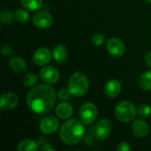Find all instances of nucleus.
I'll return each instance as SVG.
<instances>
[{
	"mask_svg": "<svg viewBox=\"0 0 151 151\" xmlns=\"http://www.w3.org/2000/svg\"><path fill=\"white\" fill-rule=\"evenodd\" d=\"M57 99L55 89L48 84H40L33 88L27 96V104L29 109L37 114L50 112Z\"/></svg>",
	"mask_w": 151,
	"mask_h": 151,
	"instance_id": "obj_1",
	"label": "nucleus"
},
{
	"mask_svg": "<svg viewBox=\"0 0 151 151\" xmlns=\"http://www.w3.org/2000/svg\"><path fill=\"white\" fill-rule=\"evenodd\" d=\"M85 135L84 123L76 119L66 120L59 130V137L66 145H76Z\"/></svg>",
	"mask_w": 151,
	"mask_h": 151,
	"instance_id": "obj_2",
	"label": "nucleus"
},
{
	"mask_svg": "<svg viewBox=\"0 0 151 151\" xmlns=\"http://www.w3.org/2000/svg\"><path fill=\"white\" fill-rule=\"evenodd\" d=\"M89 82L85 73L76 72L73 73L68 81V88L73 96H83L88 90Z\"/></svg>",
	"mask_w": 151,
	"mask_h": 151,
	"instance_id": "obj_3",
	"label": "nucleus"
},
{
	"mask_svg": "<svg viewBox=\"0 0 151 151\" xmlns=\"http://www.w3.org/2000/svg\"><path fill=\"white\" fill-rule=\"evenodd\" d=\"M136 114L137 109L130 101H122L119 103L115 108L116 118L123 123H127L134 120Z\"/></svg>",
	"mask_w": 151,
	"mask_h": 151,
	"instance_id": "obj_4",
	"label": "nucleus"
},
{
	"mask_svg": "<svg viewBox=\"0 0 151 151\" xmlns=\"http://www.w3.org/2000/svg\"><path fill=\"white\" fill-rule=\"evenodd\" d=\"M97 108L92 103H85L80 110V117L84 125H90L95 122L97 118Z\"/></svg>",
	"mask_w": 151,
	"mask_h": 151,
	"instance_id": "obj_5",
	"label": "nucleus"
},
{
	"mask_svg": "<svg viewBox=\"0 0 151 151\" xmlns=\"http://www.w3.org/2000/svg\"><path fill=\"white\" fill-rule=\"evenodd\" d=\"M33 24L39 28H48L53 24V17L47 11H38L33 16Z\"/></svg>",
	"mask_w": 151,
	"mask_h": 151,
	"instance_id": "obj_6",
	"label": "nucleus"
},
{
	"mask_svg": "<svg viewBox=\"0 0 151 151\" xmlns=\"http://www.w3.org/2000/svg\"><path fill=\"white\" fill-rule=\"evenodd\" d=\"M106 49L110 55L115 57V58H119L124 55L126 52V46L125 43L117 37H111L107 41L106 43Z\"/></svg>",
	"mask_w": 151,
	"mask_h": 151,
	"instance_id": "obj_7",
	"label": "nucleus"
},
{
	"mask_svg": "<svg viewBox=\"0 0 151 151\" xmlns=\"http://www.w3.org/2000/svg\"><path fill=\"white\" fill-rule=\"evenodd\" d=\"M40 131L44 134H52L59 127V121L54 116H47L40 123Z\"/></svg>",
	"mask_w": 151,
	"mask_h": 151,
	"instance_id": "obj_8",
	"label": "nucleus"
},
{
	"mask_svg": "<svg viewBox=\"0 0 151 151\" xmlns=\"http://www.w3.org/2000/svg\"><path fill=\"white\" fill-rule=\"evenodd\" d=\"M59 72L57 68L50 65L43 66L40 71V78L48 84H55L59 80Z\"/></svg>",
	"mask_w": 151,
	"mask_h": 151,
	"instance_id": "obj_9",
	"label": "nucleus"
},
{
	"mask_svg": "<svg viewBox=\"0 0 151 151\" xmlns=\"http://www.w3.org/2000/svg\"><path fill=\"white\" fill-rule=\"evenodd\" d=\"M111 129H112L111 122L108 119H102L96 125L95 127L96 136L99 140H105L110 135Z\"/></svg>",
	"mask_w": 151,
	"mask_h": 151,
	"instance_id": "obj_10",
	"label": "nucleus"
},
{
	"mask_svg": "<svg viewBox=\"0 0 151 151\" xmlns=\"http://www.w3.org/2000/svg\"><path fill=\"white\" fill-rule=\"evenodd\" d=\"M19 104V97L12 92H6L1 96V109L3 111H12Z\"/></svg>",
	"mask_w": 151,
	"mask_h": 151,
	"instance_id": "obj_11",
	"label": "nucleus"
},
{
	"mask_svg": "<svg viewBox=\"0 0 151 151\" xmlns=\"http://www.w3.org/2000/svg\"><path fill=\"white\" fill-rule=\"evenodd\" d=\"M33 60L35 65L43 66L47 65L51 60V53L47 48H39L34 54Z\"/></svg>",
	"mask_w": 151,
	"mask_h": 151,
	"instance_id": "obj_12",
	"label": "nucleus"
},
{
	"mask_svg": "<svg viewBox=\"0 0 151 151\" xmlns=\"http://www.w3.org/2000/svg\"><path fill=\"white\" fill-rule=\"evenodd\" d=\"M132 132L138 138H144L150 132V127L146 121L142 119L134 120L132 124Z\"/></svg>",
	"mask_w": 151,
	"mask_h": 151,
	"instance_id": "obj_13",
	"label": "nucleus"
},
{
	"mask_svg": "<svg viewBox=\"0 0 151 151\" xmlns=\"http://www.w3.org/2000/svg\"><path fill=\"white\" fill-rule=\"evenodd\" d=\"M121 91V82L116 79L109 80L104 86V93L110 98H115Z\"/></svg>",
	"mask_w": 151,
	"mask_h": 151,
	"instance_id": "obj_14",
	"label": "nucleus"
},
{
	"mask_svg": "<svg viewBox=\"0 0 151 151\" xmlns=\"http://www.w3.org/2000/svg\"><path fill=\"white\" fill-rule=\"evenodd\" d=\"M8 65L11 70L16 73H23L27 70V63L26 61L18 56L12 57L8 60Z\"/></svg>",
	"mask_w": 151,
	"mask_h": 151,
	"instance_id": "obj_15",
	"label": "nucleus"
},
{
	"mask_svg": "<svg viewBox=\"0 0 151 151\" xmlns=\"http://www.w3.org/2000/svg\"><path fill=\"white\" fill-rule=\"evenodd\" d=\"M56 113L59 119H68L73 113V106L66 102H62L58 104L56 108Z\"/></svg>",
	"mask_w": 151,
	"mask_h": 151,
	"instance_id": "obj_16",
	"label": "nucleus"
},
{
	"mask_svg": "<svg viewBox=\"0 0 151 151\" xmlns=\"http://www.w3.org/2000/svg\"><path fill=\"white\" fill-rule=\"evenodd\" d=\"M52 57L55 59L56 62L58 63H64L66 61L67 58H68V52L65 49V47H64L61 44H58L57 46H55L53 48L52 50Z\"/></svg>",
	"mask_w": 151,
	"mask_h": 151,
	"instance_id": "obj_17",
	"label": "nucleus"
},
{
	"mask_svg": "<svg viewBox=\"0 0 151 151\" xmlns=\"http://www.w3.org/2000/svg\"><path fill=\"white\" fill-rule=\"evenodd\" d=\"M19 151H33L38 149V143L33 140H23L18 145Z\"/></svg>",
	"mask_w": 151,
	"mask_h": 151,
	"instance_id": "obj_18",
	"label": "nucleus"
},
{
	"mask_svg": "<svg viewBox=\"0 0 151 151\" xmlns=\"http://www.w3.org/2000/svg\"><path fill=\"white\" fill-rule=\"evenodd\" d=\"M139 85L144 90H151V70L143 73L139 78Z\"/></svg>",
	"mask_w": 151,
	"mask_h": 151,
	"instance_id": "obj_19",
	"label": "nucleus"
},
{
	"mask_svg": "<svg viewBox=\"0 0 151 151\" xmlns=\"http://www.w3.org/2000/svg\"><path fill=\"white\" fill-rule=\"evenodd\" d=\"M19 2L26 9L35 11L39 10L42 7L43 0H19Z\"/></svg>",
	"mask_w": 151,
	"mask_h": 151,
	"instance_id": "obj_20",
	"label": "nucleus"
},
{
	"mask_svg": "<svg viewBox=\"0 0 151 151\" xmlns=\"http://www.w3.org/2000/svg\"><path fill=\"white\" fill-rule=\"evenodd\" d=\"M38 81V76L34 73H28L22 78V83L26 87H34Z\"/></svg>",
	"mask_w": 151,
	"mask_h": 151,
	"instance_id": "obj_21",
	"label": "nucleus"
},
{
	"mask_svg": "<svg viewBox=\"0 0 151 151\" xmlns=\"http://www.w3.org/2000/svg\"><path fill=\"white\" fill-rule=\"evenodd\" d=\"M15 18V14L12 13V11L4 9L1 11V15H0V20L3 24H10L13 21Z\"/></svg>",
	"mask_w": 151,
	"mask_h": 151,
	"instance_id": "obj_22",
	"label": "nucleus"
},
{
	"mask_svg": "<svg viewBox=\"0 0 151 151\" xmlns=\"http://www.w3.org/2000/svg\"><path fill=\"white\" fill-rule=\"evenodd\" d=\"M14 14H15V19L19 23H22V24L27 23L29 19V13L27 11L24 9H18Z\"/></svg>",
	"mask_w": 151,
	"mask_h": 151,
	"instance_id": "obj_23",
	"label": "nucleus"
},
{
	"mask_svg": "<svg viewBox=\"0 0 151 151\" xmlns=\"http://www.w3.org/2000/svg\"><path fill=\"white\" fill-rule=\"evenodd\" d=\"M137 115L143 118V119H147L150 118L151 115V106L149 104H141L138 108H137Z\"/></svg>",
	"mask_w": 151,
	"mask_h": 151,
	"instance_id": "obj_24",
	"label": "nucleus"
},
{
	"mask_svg": "<svg viewBox=\"0 0 151 151\" xmlns=\"http://www.w3.org/2000/svg\"><path fill=\"white\" fill-rule=\"evenodd\" d=\"M91 41L96 46H102L105 42V37L104 36V35L100 33H96L92 35Z\"/></svg>",
	"mask_w": 151,
	"mask_h": 151,
	"instance_id": "obj_25",
	"label": "nucleus"
},
{
	"mask_svg": "<svg viewBox=\"0 0 151 151\" xmlns=\"http://www.w3.org/2000/svg\"><path fill=\"white\" fill-rule=\"evenodd\" d=\"M71 92L69 90V88H61L58 93V97L60 101H63V102H65L67 100L70 99L71 97Z\"/></svg>",
	"mask_w": 151,
	"mask_h": 151,
	"instance_id": "obj_26",
	"label": "nucleus"
},
{
	"mask_svg": "<svg viewBox=\"0 0 151 151\" xmlns=\"http://www.w3.org/2000/svg\"><path fill=\"white\" fill-rule=\"evenodd\" d=\"M1 54L3 56H11L12 54V48L11 47L10 44L4 43L1 46Z\"/></svg>",
	"mask_w": 151,
	"mask_h": 151,
	"instance_id": "obj_27",
	"label": "nucleus"
},
{
	"mask_svg": "<svg viewBox=\"0 0 151 151\" xmlns=\"http://www.w3.org/2000/svg\"><path fill=\"white\" fill-rule=\"evenodd\" d=\"M117 150L119 151H130L132 150L130 144L128 142H120L118 147H117Z\"/></svg>",
	"mask_w": 151,
	"mask_h": 151,
	"instance_id": "obj_28",
	"label": "nucleus"
},
{
	"mask_svg": "<svg viewBox=\"0 0 151 151\" xmlns=\"http://www.w3.org/2000/svg\"><path fill=\"white\" fill-rule=\"evenodd\" d=\"M144 61H145V64L147 65V66H149L151 69V51H149L146 53Z\"/></svg>",
	"mask_w": 151,
	"mask_h": 151,
	"instance_id": "obj_29",
	"label": "nucleus"
},
{
	"mask_svg": "<svg viewBox=\"0 0 151 151\" xmlns=\"http://www.w3.org/2000/svg\"><path fill=\"white\" fill-rule=\"evenodd\" d=\"M41 150L42 151H54L55 150V148H54L52 145L49 144V143H45V144H43V145L42 146V148H41Z\"/></svg>",
	"mask_w": 151,
	"mask_h": 151,
	"instance_id": "obj_30",
	"label": "nucleus"
},
{
	"mask_svg": "<svg viewBox=\"0 0 151 151\" xmlns=\"http://www.w3.org/2000/svg\"><path fill=\"white\" fill-rule=\"evenodd\" d=\"M146 3H150V4H151V0H144Z\"/></svg>",
	"mask_w": 151,
	"mask_h": 151,
	"instance_id": "obj_31",
	"label": "nucleus"
}]
</instances>
